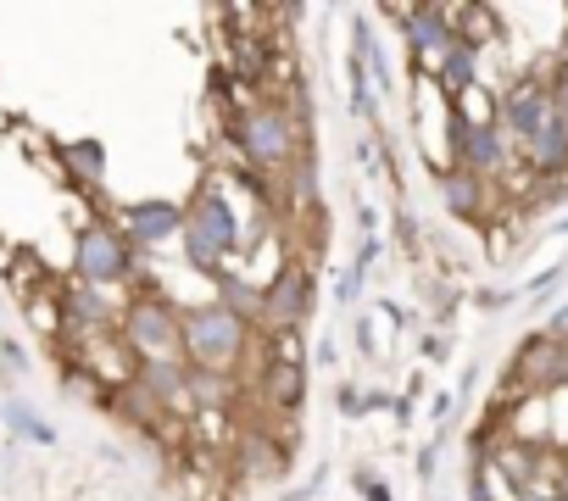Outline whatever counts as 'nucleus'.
I'll return each instance as SVG.
<instances>
[{
    "label": "nucleus",
    "instance_id": "f257e3e1",
    "mask_svg": "<svg viewBox=\"0 0 568 501\" xmlns=\"http://www.w3.org/2000/svg\"><path fill=\"white\" fill-rule=\"evenodd\" d=\"M184 329V368H206V374H234L251 351V324L234 318L223 301H195L179 313Z\"/></svg>",
    "mask_w": 568,
    "mask_h": 501
},
{
    "label": "nucleus",
    "instance_id": "f03ea898",
    "mask_svg": "<svg viewBox=\"0 0 568 501\" xmlns=\"http://www.w3.org/2000/svg\"><path fill=\"white\" fill-rule=\"evenodd\" d=\"M240 245V223L234 206L217 184H201L184 206V257L195 274H223V257Z\"/></svg>",
    "mask_w": 568,
    "mask_h": 501
},
{
    "label": "nucleus",
    "instance_id": "7ed1b4c3",
    "mask_svg": "<svg viewBox=\"0 0 568 501\" xmlns=\"http://www.w3.org/2000/svg\"><path fill=\"white\" fill-rule=\"evenodd\" d=\"M234 140L245 151V167H291L307 145V134L291 123L278 101H256L234 117Z\"/></svg>",
    "mask_w": 568,
    "mask_h": 501
},
{
    "label": "nucleus",
    "instance_id": "20e7f679",
    "mask_svg": "<svg viewBox=\"0 0 568 501\" xmlns=\"http://www.w3.org/2000/svg\"><path fill=\"white\" fill-rule=\"evenodd\" d=\"M123 340L140 362H184V329H179V307L162 290H140L123 307Z\"/></svg>",
    "mask_w": 568,
    "mask_h": 501
},
{
    "label": "nucleus",
    "instance_id": "39448f33",
    "mask_svg": "<svg viewBox=\"0 0 568 501\" xmlns=\"http://www.w3.org/2000/svg\"><path fill=\"white\" fill-rule=\"evenodd\" d=\"M318 301V279L307 263H284L267 285H262V329L267 335H296L313 318Z\"/></svg>",
    "mask_w": 568,
    "mask_h": 501
},
{
    "label": "nucleus",
    "instance_id": "423d86ee",
    "mask_svg": "<svg viewBox=\"0 0 568 501\" xmlns=\"http://www.w3.org/2000/svg\"><path fill=\"white\" fill-rule=\"evenodd\" d=\"M73 268H79V285H118V279H129L134 250H129L123 228H112V223H90V228L79 234Z\"/></svg>",
    "mask_w": 568,
    "mask_h": 501
},
{
    "label": "nucleus",
    "instance_id": "0eeeda50",
    "mask_svg": "<svg viewBox=\"0 0 568 501\" xmlns=\"http://www.w3.org/2000/svg\"><path fill=\"white\" fill-rule=\"evenodd\" d=\"M173 234H184V206L179 201H129L123 206V239L129 245H162V239H173Z\"/></svg>",
    "mask_w": 568,
    "mask_h": 501
},
{
    "label": "nucleus",
    "instance_id": "6e6552de",
    "mask_svg": "<svg viewBox=\"0 0 568 501\" xmlns=\"http://www.w3.org/2000/svg\"><path fill=\"white\" fill-rule=\"evenodd\" d=\"M390 18L402 23V34L418 57H446V45L457 40V23L446 7H390Z\"/></svg>",
    "mask_w": 568,
    "mask_h": 501
},
{
    "label": "nucleus",
    "instance_id": "1a4fd4ad",
    "mask_svg": "<svg viewBox=\"0 0 568 501\" xmlns=\"http://www.w3.org/2000/svg\"><path fill=\"white\" fill-rule=\"evenodd\" d=\"M507 162V140H501V129L496 123H463V140H457V151H452V167H468V173H496Z\"/></svg>",
    "mask_w": 568,
    "mask_h": 501
},
{
    "label": "nucleus",
    "instance_id": "9d476101",
    "mask_svg": "<svg viewBox=\"0 0 568 501\" xmlns=\"http://www.w3.org/2000/svg\"><path fill=\"white\" fill-rule=\"evenodd\" d=\"M501 134H518V140H529L546 117H551V90L546 84H518V90H507L501 95Z\"/></svg>",
    "mask_w": 568,
    "mask_h": 501
},
{
    "label": "nucleus",
    "instance_id": "9b49d317",
    "mask_svg": "<svg viewBox=\"0 0 568 501\" xmlns=\"http://www.w3.org/2000/svg\"><path fill=\"white\" fill-rule=\"evenodd\" d=\"M302 396H307V362L267 357V368H262V401L278 407V412H296Z\"/></svg>",
    "mask_w": 568,
    "mask_h": 501
},
{
    "label": "nucleus",
    "instance_id": "f8f14e48",
    "mask_svg": "<svg viewBox=\"0 0 568 501\" xmlns=\"http://www.w3.org/2000/svg\"><path fill=\"white\" fill-rule=\"evenodd\" d=\"M435 84H440V95H468L479 84V51H474V40H452L446 57H435Z\"/></svg>",
    "mask_w": 568,
    "mask_h": 501
},
{
    "label": "nucleus",
    "instance_id": "ddd939ff",
    "mask_svg": "<svg viewBox=\"0 0 568 501\" xmlns=\"http://www.w3.org/2000/svg\"><path fill=\"white\" fill-rule=\"evenodd\" d=\"M134 390L151 396L156 407H179V401L190 396V368H184V362H140Z\"/></svg>",
    "mask_w": 568,
    "mask_h": 501
},
{
    "label": "nucleus",
    "instance_id": "4468645a",
    "mask_svg": "<svg viewBox=\"0 0 568 501\" xmlns=\"http://www.w3.org/2000/svg\"><path fill=\"white\" fill-rule=\"evenodd\" d=\"M524 151H529V162H535L540 173H562V167H568V123L551 112V117L524 140Z\"/></svg>",
    "mask_w": 568,
    "mask_h": 501
},
{
    "label": "nucleus",
    "instance_id": "2eb2a0df",
    "mask_svg": "<svg viewBox=\"0 0 568 501\" xmlns=\"http://www.w3.org/2000/svg\"><path fill=\"white\" fill-rule=\"evenodd\" d=\"M440 201H446L452 217H479V206H485V178L468 173V167H446V173H440Z\"/></svg>",
    "mask_w": 568,
    "mask_h": 501
},
{
    "label": "nucleus",
    "instance_id": "dca6fc26",
    "mask_svg": "<svg viewBox=\"0 0 568 501\" xmlns=\"http://www.w3.org/2000/svg\"><path fill=\"white\" fill-rule=\"evenodd\" d=\"M0 423H7L18 440H29V446H57V423H45L23 396H7V401H0Z\"/></svg>",
    "mask_w": 568,
    "mask_h": 501
},
{
    "label": "nucleus",
    "instance_id": "f3484780",
    "mask_svg": "<svg viewBox=\"0 0 568 501\" xmlns=\"http://www.w3.org/2000/svg\"><path fill=\"white\" fill-rule=\"evenodd\" d=\"M374 257H379V234H363V250L346 263L341 285H335V307H357L363 290H368V274H374Z\"/></svg>",
    "mask_w": 568,
    "mask_h": 501
},
{
    "label": "nucleus",
    "instance_id": "a211bd4d",
    "mask_svg": "<svg viewBox=\"0 0 568 501\" xmlns=\"http://www.w3.org/2000/svg\"><path fill=\"white\" fill-rule=\"evenodd\" d=\"M217 301H223L234 318H245L251 329H262V285H245V279H234V274H217Z\"/></svg>",
    "mask_w": 568,
    "mask_h": 501
},
{
    "label": "nucleus",
    "instance_id": "6ab92c4d",
    "mask_svg": "<svg viewBox=\"0 0 568 501\" xmlns=\"http://www.w3.org/2000/svg\"><path fill=\"white\" fill-rule=\"evenodd\" d=\"M62 162H68V173H73L79 184H101V178H106V151H101V140H73V145H62Z\"/></svg>",
    "mask_w": 568,
    "mask_h": 501
},
{
    "label": "nucleus",
    "instance_id": "aec40b11",
    "mask_svg": "<svg viewBox=\"0 0 568 501\" xmlns=\"http://www.w3.org/2000/svg\"><path fill=\"white\" fill-rule=\"evenodd\" d=\"M62 307H68V318H73L79 329H101V324H112V307H106V301H101L90 285H73Z\"/></svg>",
    "mask_w": 568,
    "mask_h": 501
},
{
    "label": "nucleus",
    "instance_id": "412c9836",
    "mask_svg": "<svg viewBox=\"0 0 568 501\" xmlns=\"http://www.w3.org/2000/svg\"><path fill=\"white\" fill-rule=\"evenodd\" d=\"M190 396L206 407V412H217V407H229V396H234V379L229 374H206V368H190Z\"/></svg>",
    "mask_w": 568,
    "mask_h": 501
},
{
    "label": "nucleus",
    "instance_id": "4be33fe9",
    "mask_svg": "<svg viewBox=\"0 0 568 501\" xmlns=\"http://www.w3.org/2000/svg\"><path fill=\"white\" fill-rule=\"evenodd\" d=\"M346 73H352V112H357L363 123H374V73H368V62H363L357 51H352Z\"/></svg>",
    "mask_w": 568,
    "mask_h": 501
},
{
    "label": "nucleus",
    "instance_id": "5701e85b",
    "mask_svg": "<svg viewBox=\"0 0 568 501\" xmlns=\"http://www.w3.org/2000/svg\"><path fill=\"white\" fill-rule=\"evenodd\" d=\"M357 490H363V501H390V490H385V479H379V473H368V468L357 473Z\"/></svg>",
    "mask_w": 568,
    "mask_h": 501
},
{
    "label": "nucleus",
    "instance_id": "b1692460",
    "mask_svg": "<svg viewBox=\"0 0 568 501\" xmlns=\"http://www.w3.org/2000/svg\"><path fill=\"white\" fill-rule=\"evenodd\" d=\"M0 362H7L12 374H23V368H29V351H23L18 340H0Z\"/></svg>",
    "mask_w": 568,
    "mask_h": 501
},
{
    "label": "nucleus",
    "instance_id": "393cba45",
    "mask_svg": "<svg viewBox=\"0 0 568 501\" xmlns=\"http://www.w3.org/2000/svg\"><path fill=\"white\" fill-rule=\"evenodd\" d=\"M396 228H402V239H407V245H418V223H413V212H402V223H396Z\"/></svg>",
    "mask_w": 568,
    "mask_h": 501
},
{
    "label": "nucleus",
    "instance_id": "a878e982",
    "mask_svg": "<svg viewBox=\"0 0 568 501\" xmlns=\"http://www.w3.org/2000/svg\"><path fill=\"white\" fill-rule=\"evenodd\" d=\"M424 357H429V362H440V357H446V346H440V335H429V340H424Z\"/></svg>",
    "mask_w": 568,
    "mask_h": 501
},
{
    "label": "nucleus",
    "instance_id": "bb28decb",
    "mask_svg": "<svg viewBox=\"0 0 568 501\" xmlns=\"http://www.w3.org/2000/svg\"><path fill=\"white\" fill-rule=\"evenodd\" d=\"M429 412H435V418H440V423H446V418H452V396H446V390H440V396H435V407H429Z\"/></svg>",
    "mask_w": 568,
    "mask_h": 501
},
{
    "label": "nucleus",
    "instance_id": "cd10ccee",
    "mask_svg": "<svg viewBox=\"0 0 568 501\" xmlns=\"http://www.w3.org/2000/svg\"><path fill=\"white\" fill-rule=\"evenodd\" d=\"M557 385H562V390H568V346H562V351H557Z\"/></svg>",
    "mask_w": 568,
    "mask_h": 501
},
{
    "label": "nucleus",
    "instance_id": "c85d7f7f",
    "mask_svg": "<svg viewBox=\"0 0 568 501\" xmlns=\"http://www.w3.org/2000/svg\"><path fill=\"white\" fill-rule=\"evenodd\" d=\"M551 112H557V117L568 123V90H562V95H551Z\"/></svg>",
    "mask_w": 568,
    "mask_h": 501
}]
</instances>
